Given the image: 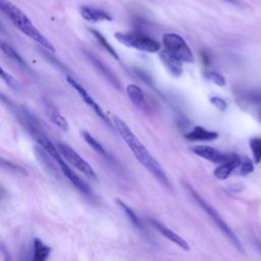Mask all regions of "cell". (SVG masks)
Segmentation results:
<instances>
[{
  "instance_id": "obj_31",
  "label": "cell",
  "mask_w": 261,
  "mask_h": 261,
  "mask_svg": "<svg viewBox=\"0 0 261 261\" xmlns=\"http://www.w3.org/2000/svg\"><path fill=\"white\" fill-rule=\"evenodd\" d=\"M260 118H261V112H260Z\"/></svg>"
},
{
  "instance_id": "obj_9",
  "label": "cell",
  "mask_w": 261,
  "mask_h": 261,
  "mask_svg": "<svg viewBox=\"0 0 261 261\" xmlns=\"http://www.w3.org/2000/svg\"><path fill=\"white\" fill-rule=\"evenodd\" d=\"M192 152L201 158H204L208 161H211L213 163H218V164L228 161L231 157V154L223 153L215 148H212L209 146H202V145L193 147Z\"/></svg>"
},
{
  "instance_id": "obj_6",
  "label": "cell",
  "mask_w": 261,
  "mask_h": 261,
  "mask_svg": "<svg viewBox=\"0 0 261 261\" xmlns=\"http://www.w3.org/2000/svg\"><path fill=\"white\" fill-rule=\"evenodd\" d=\"M114 36L119 43L129 48H134L148 53H155L160 50V44L156 40L141 33L118 32L115 33Z\"/></svg>"
},
{
  "instance_id": "obj_22",
  "label": "cell",
  "mask_w": 261,
  "mask_h": 261,
  "mask_svg": "<svg viewBox=\"0 0 261 261\" xmlns=\"http://www.w3.org/2000/svg\"><path fill=\"white\" fill-rule=\"evenodd\" d=\"M82 135H83V138H84V140L86 141V143H87L95 152H97L99 155H101V156H103V157H108V154H107L106 150L104 149V147H103L90 133L84 130V132L82 133Z\"/></svg>"
},
{
  "instance_id": "obj_5",
  "label": "cell",
  "mask_w": 261,
  "mask_h": 261,
  "mask_svg": "<svg viewBox=\"0 0 261 261\" xmlns=\"http://www.w3.org/2000/svg\"><path fill=\"white\" fill-rule=\"evenodd\" d=\"M164 50L181 62H194V54L185 39L175 34L167 33L162 38Z\"/></svg>"
},
{
  "instance_id": "obj_4",
  "label": "cell",
  "mask_w": 261,
  "mask_h": 261,
  "mask_svg": "<svg viewBox=\"0 0 261 261\" xmlns=\"http://www.w3.org/2000/svg\"><path fill=\"white\" fill-rule=\"evenodd\" d=\"M185 188L191 195V197L194 199V201L197 203L199 207L212 219V221L217 225V227L223 232V234L230 241V243L239 250H242V245L237 237V234L232 231V229L228 226V224L225 222V220L221 217V215L217 212V210L212 207L193 187H191L189 184L185 182Z\"/></svg>"
},
{
  "instance_id": "obj_15",
  "label": "cell",
  "mask_w": 261,
  "mask_h": 261,
  "mask_svg": "<svg viewBox=\"0 0 261 261\" xmlns=\"http://www.w3.org/2000/svg\"><path fill=\"white\" fill-rule=\"evenodd\" d=\"M185 138L189 141H213L218 138V134L214 130H208L200 125H196Z\"/></svg>"
},
{
  "instance_id": "obj_11",
  "label": "cell",
  "mask_w": 261,
  "mask_h": 261,
  "mask_svg": "<svg viewBox=\"0 0 261 261\" xmlns=\"http://www.w3.org/2000/svg\"><path fill=\"white\" fill-rule=\"evenodd\" d=\"M151 223L152 225L162 234L164 236L167 240H169L170 242L174 243L176 246H178L179 248H181L184 251H190V246L188 244V242H186L181 237H179L177 233H175L174 231H172L170 228H168L166 225H164L163 223H161L160 221L156 220V219H151Z\"/></svg>"
},
{
  "instance_id": "obj_20",
  "label": "cell",
  "mask_w": 261,
  "mask_h": 261,
  "mask_svg": "<svg viewBox=\"0 0 261 261\" xmlns=\"http://www.w3.org/2000/svg\"><path fill=\"white\" fill-rule=\"evenodd\" d=\"M116 203H117L118 206L123 210L124 214L126 215V217L128 218V220L133 223V225L136 226L138 229L143 230V229H144V226H143L141 220L139 219V217L137 216V214L134 212V210H133L129 206H127V205H126L122 200H120V199H116Z\"/></svg>"
},
{
  "instance_id": "obj_12",
  "label": "cell",
  "mask_w": 261,
  "mask_h": 261,
  "mask_svg": "<svg viewBox=\"0 0 261 261\" xmlns=\"http://www.w3.org/2000/svg\"><path fill=\"white\" fill-rule=\"evenodd\" d=\"M241 160H242V158L238 154L232 153L231 157L228 161L219 164V166H217L215 168V170L213 172L214 176L217 179H221V180L226 179L230 175L232 170H234L237 167L240 166Z\"/></svg>"
},
{
  "instance_id": "obj_26",
  "label": "cell",
  "mask_w": 261,
  "mask_h": 261,
  "mask_svg": "<svg viewBox=\"0 0 261 261\" xmlns=\"http://www.w3.org/2000/svg\"><path fill=\"white\" fill-rule=\"evenodd\" d=\"M206 76L208 80H210L211 82H213L215 85L219 87H223L226 84L224 76L217 71H208L206 72Z\"/></svg>"
},
{
  "instance_id": "obj_10",
  "label": "cell",
  "mask_w": 261,
  "mask_h": 261,
  "mask_svg": "<svg viewBox=\"0 0 261 261\" xmlns=\"http://www.w3.org/2000/svg\"><path fill=\"white\" fill-rule=\"evenodd\" d=\"M86 56L88 57V59L91 61V63L93 64V66L114 87L116 88L117 90H120L121 89V85H120V82L118 80V77L115 75V73L107 66L105 65L100 59H98L95 55H93L92 53L90 52H85Z\"/></svg>"
},
{
  "instance_id": "obj_16",
  "label": "cell",
  "mask_w": 261,
  "mask_h": 261,
  "mask_svg": "<svg viewBox=\"0 0 261 261\" xmlns=\"http://www.w3.org/2000/svg\"><path fill=\"white\" fill-rule=\"evenodd\" d=\"M35 152H36L37 158L40 161V164H42L48 172L56 173V167L52 161V160H54V158L46 150H44L41 146L36 147Z\"/></svg>"
},
{
  "instance_id": "obj_25",
  "label": "cell",
  "mask_w": 261,
  "mask_h": 261,
  "mask_svg": "<svg viewBox=\"0 0 261 261\" xmlns=\"http://www.w3.org/2000/svg\"><path fill=\"white\" fill-rule=\"evenodd\" d=\"M0 75H1V79L5 82V84L8 87H10L13 90H19L18 82L12 75H10L8 72H6L3 68H1V70H0Z\"/></svg>"
},
{
  "instance_id": "obj_1",
  "label": "cell",
  "mask_w": 261,
  "mask_h": 261,
  "mask_svg": "<svg viewBox=\"0 0 261 261\" xmlns=\"http://www.w3.org/2000/svg\"><path fill=\"white\" fill-rule=\"evenodd\" d=\"M112 122L119 133L122 140L125 142L127 147L130 149V151L134 153L135 157L140 161V163L146 167L156 178L157 180L164 186L167 189H171V184L164 172L163 168L160 166V164L157 162L156 159L153 158V156L150 154V152L146 149V147L142 144V142L136 137V135L133 133V130L128 127V125L119 117L113 116Z\"/></svg>"
},
{
  "instance_id": "obj_3",
  "label": "cell",
  "mask_w": 261,
  "mask_h": 261,
  "mask_svg": "<svg viewBox=\"0 0 261 261\" xmlns=\"http://www.w3.org/2000/svg\"><path fill=\"white\" fill-rule=\"evenodd\" d=\"M36 141L38 142V144L44 149L46 150L53 158L54 161L58 164V166L60 167L62 173L65 175V177L83 194L87 195V196H92V191L90 189V187L83 180L81 179L77 174L68 166V164L65 162L66 160L62 157L61 153L59 152L57 146H55L46 136H44L43 134H40L36 137Z\"/></svg>"
},
{
  "instance_id": "obj_27",
  "label": "cell",
  "mask_w": 261,
  "mask_h": 261,
  "mask_svg": "<svg viewBox=\"0 0 261 261\" xmlns=\"http://www.w3.org/2000/svg\"><path fill=\"white\" fill-rule=\"evenodd\" d=\"M240 173L242 175H247L249 173H251L253 170H254V166H253V163L250 159L248 158H243L241 160V164H240Z\"/></svg>"
},
{
  "instance_id": "obj_2",
  "label": "cell",
  "mask_w": 261,
  "mask_h": 261,
  "mask_svg": "<svg viewBox=\"0 0 261 261\" xmlns=\"http://www.w3.org/2000/svg\"><path fill=\"white\" fill-rule=\"evenodd\" d=\"M0 8L1 11L10 19L13 25L16 27L21 33L36 41L49 52L55 53V49L51 42L33 24L31 19L17 6L8 0H1Z\"/></svg>"
},
{
  "instance_id": "obj_23",
  "label": "cell",
  "mask_w": 261,
  "mask_h": 261,
  "mask_svg": "<svg viewBox=\"0 0 261 261\" xmlns=\"http://www.w3.org/2000/svg\"><path fill=\"white\" fill-rule=\"evenodd\" d=\"M91 33L94 35V37L96 38V40L102 45V47L111 55L113 56L115 59H118V54L116 53V51L113 49V47L108 43V41L105 39V37L98 31L96 30H91Z\"/></svg>"
},
{
  "instance_id": "obj_8",
  "label": "cell",
  "mask_w": 261,
  "mask_h": 261,
  "mask_svg": "<svg viewBox=\"0 0 261 261\" xmlns=\"http://www.w3.org/2000/svg\"><path fill=\"white\" fill-rule=\"evenodd\" d=\"M66 82L73 88V90L76 91V93L80 95V97L83 99V101L89 106L91 107L94 112L110 127H114L113 122H111V120L109 119V117L105 114V112L103 111V109L100 107V105L98 103L95 102V100L92 98V96L87 92V90L79 83L76 82L72 76L70 75H66Z\"/></svg>"
},
{
  "instance_id": "obj_7",
  "label": "cell",
  "mask_w": 261,
  "mask_h": 261,
  "mask_svg": "<svg viewBox=\"0 0 261 261\" xmlns=\"http://www.w3.org/2000/svg\"><path fill=\"white\" fill-rule=\"evenodd\" d=\"M57 148L61 153L62 157L68 163L73 165L76 169H79L82 173H84L88 178L93 180L97 179V175L93 167L82 156H80V154L75 150H73L69 145L59 142L57 143Z\"/></svg>"
},
{
  "instance_id": "obj_28",
  "label": "cell",
  "mask_w": 261,
  "mask_h": 261,
  "mask_svg": "<svg viewBox=\"0 0 261 261\" xmlns=\"http://www.w3.org/2000/svg\"><path fill=\"white\" fill-rule=\"evenodd\" d=\"M209 101L211 104H213L217 109L221 110V111H224L226 110L227 108V103L225 100H223L222 98L220 97H216V96H212L209 98Z\"/></svg>"
},
{
  "instance_id": "obj_17",
  "label": "cell",
  "mask_w": 261,
  "mask_h": 261,
  "mask_svg": "<svg viewBox=\"0 0 261 261\" xmlns=\"http://www.w3.org/2000/svg\"><path fill=\"white\" fill-rule=\"evenodd\" d=\"M46 110H47L49 118L55 125H57L63 132L68 130V128H69L68 122L65 119V117L58 110H56L53 106H50V105H46Z\"/></svg>"
},
{
  "instance_id": "obj_13",
  "label": "cell",
  "mask_w": 261,
  "mask_h": 261,
  "mask_svg": "<svg viewBox=\"0 0 261 261\" xmlns=\"http://www.w3.org/2000/svg\"><path fill=\"white\" fill-rule=\"evenodd\" d=\"M81 15L84 19L90 21V22H98L103 20H112V16L97 7L93 6H82L81 7Z\"/></svg>"
},
{
  "instance_id": "obj_29",
  "label": "cell",
  "mask_w": 261,
  "mask_h": 261,
  "mask_svg": "<svg viewBox=\"0 0 261 261\" xmlns=\"http://www.w3.org/2000/svg\"><path fill=\"white\" fill-rule=\"evenodd\" d=\"M255 244H256V248H258V250L261 253V243L259 241H257V242H255Z\"/></svg>"
},
{
  "instance_id": "obj_19",
  "label": "cell",
  "mask_w": 261,
  "mask_h": 261,
  "mask_svg": "<svg viewBox=\"0 0 261 261\" xmlns=\"http://www.w3.org/2000/svg\"><path fill=\"white\" fill-rule=\"evenodd\" d=\"M51 249L46 244H44L40 239L34 240V256L35 261H45L50 255Z\"/></svg>"
},
{
  "instance_id": "obj_21",
  "label": "cell",
  "mask_w": 261,
  "mask_h": 261,
  "mask_svg": "<svg viewBox=\"0 0 261 261\" xmlns=\"http://www.w3.org/2000/svg\"><path fill=\"white\" fill-rule=\"evenodd\" d=\"M1 50L2 52L9 58L11 59L13 62H15L16 64H18L19 66L22 67H27V63L24 62V60L22 59V57L15 51L14 48H12L9 44L5 43V42H1Z\"/></svg>"
},
{
  "instance_id": "obj_30",
  "label": "cell",
  "mask_w": 261,
  "mask_h": 261,
  "mask_svg": "<svg viewBox=\"0 0 261 261\" xmlns=\"http://www.w3.org/2000/svg\"><path fill=\"white\" fill-rule=\"evenodd\" d=\"M223 1H226V2H229V3H237L238 0H223Z\"/></svg>"
},
{
  "instance_id": "obj_24",
  "label": "cell",
  "mask_w": 261,
  "mask_h": 261,
  "mask_svg": "<svg viewBox=\"0 0 261 261\" xmlns=\"http://www.w3.org/2000/svg\"><path fill=\"white\" fill-rule=\"evenodd\" d=\"M250 147L253 153L254 161L259 163L261 161V138H253L250 140Z\"/></svg>"
},
{
  "instance_id": "obj_18",
  "label": "cell",
  "mask_w": 261,
  "mask_h": 261,
  "mask_svg": "<svg viewBox=\"0 0 261 261\" xmlns=\"http://www.w3.org/2000/svg\"><path fill=\"white\" fill-rule=\"evenodd\" d=\"M126 94L129 100L138 107H142L145 102V95L143 90L137 85L130 84L126 87Z\"/></svg>"
},
{
  "instance_id": "obj_14",
  "label": "cell",
  "mask_w": 261,
  "mask_h": 261,
  "mask_svg": "<svg viewBox=\"0 0 261 261\" xmlns=\"http://www.w3.org/2000/svg\"><path fill=\"white\" fill-rule=\"evenodd\" d=\"M160 59L163 65L166 67V69L169 71V73L173 76H180L182 73V66L181 61L171 56L169 53H167L165 50L160 52Z\"/></svg>"
}]
</instances>
